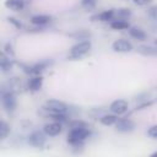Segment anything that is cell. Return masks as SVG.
<instances>
[{
    "mask_svg": "<svg viewBox=\"0 0 157 157\" xmlns=\"http://www.w3.org/2000/svg\"><path fill=\"white\" fill-rule=\"evenodd\" d=\"M10 132V126L5 123V121H1L0 123V139L4 140Z\"/></svg>",
    "mask_w": 157,
    "mask_h": 157,
    "instance_id": "cell-20",
    "label": "cell"
},
{
    "mask_svg": "<svg viewBox=\"0 0 157 157\" xmlns=\"http://www.w3.org/2000/svg\"><path fill=\"white\" fill-rule=\"evenodd\" d=\"M155 44H156V47H157V38L155 39Z\"/></svg>",
    "mask_w": 157,
    "mask_h": 157,
    "instance_id": "cell-28",
    "label": "cell"
},
{
    "mask_svg": "<svg viewBox=\"0 0 157 157\" xmlns=\"http://www.w3.org/2000/svg\"><path fill=\"white\" fill-rule=\"evenodd\" d=\"M134 2L136 5H140V6H144V5H147L150 2H152V0H134Z\"/></svg>",
    "mask_w": 157,
    "mask_h": 157,
    "instance_id": "cell-26",
    "label": "cell"
},
{
    "mask_svg": "<svg viewBox=\"0 0 157 157\" xmlns=\"http://www.w3.org/2000/svg\"><path fill=\"white\" fill-rule=\"evenodd\" d=\"M148 16H150L152 20L157 21V5L151 6V7L148 9Z\"/></svg>",
    "mask_w": 157,
    "mask_h": 157,
    "instance_id": "cell-24",
    "label": "cell"
},
{
    "mask_svg": "<svg viewBox=\"0 0 157 157\" xmlns=\"http://www.w3.org/2000/svg\"><path fill=\"white\" fill-rule=\"evenodd\" d=\"M110 27L113 29H126V28H130V25L128 21L125 20H114L110 22Z\"/></svg>",
    "mask_w": 157,
    "mask_h": 157,
    "instance_id": "cell-16",
    "label": "cell"
},
{
    "mask_svg": "<svg viewBox=\"0 0 157 157\" xmlns=\"http://www.w3.org/2000/svg\"><path fill=\"white\" fill-rule=\"evenodd\" d=\"M147 135H148L150 137H152V139H157V124H156V125H152V126L148 128V130H147Z\"/></svg>",
    "mask_w": 157,
    "mask_h": 157,
    "instance_id": "cell-23",
    "label": "cell"
},
{
    "mask_svg": "<svg viewBox=\"0 0 157 157\" xmlns=\"http://www.w3.org/2000/svg\"><path fill=\"white\" fill-rule=\"evenodd\" d=\"M112 48L117 53H129L132 50V44L126 39H117L113 42Z\"/></svg>",
    "mask_w": 157,
    "mask_h": 157,
    "instance_id": "cell-7",
    "label": "cell"
},
{
    "mask_svg": "<svg viewBox=\"0 0 157 157\" xmlns=\"http://www.w3.org/2000/svg\"><path fill=\"white\" fill-rule=\"evenodd\" d=\"M63 128H61V123L59 121H53L49 124H45L43 128V131L48 135V136H56L61 132Z\"/></svg>",
    "mask_w": 157,
    "mask_h": 157,
    "instance_id": "cell-9",
    "label": "cell"
},
{
    "mask_svg": "<svg viewBox=\"0 0 157 157\" xmlns=\"http://www.w3.org/2000/svg\"><path fill=\"white\" fill-rule=\"evenodd\" d=\"M90 50H91V42L90 40H82V42L75 44L74 47H71L70 53H69V58L70 59H80L83 55H86Z\"/></svg>",
    "mask_w": 157,
    "mask_h": 157,
    "instance_id": "cell-2",
    "label": "cell"
},
{
    "mask_svg": "<svg viewBox=\"0 0 157 157\" xmlns=\"http://www.w3.org/2000/svg\"><path fill=\"white\" fill-rule=\"evenodd\" d=\"M90 136L88 128H74L67 134V142L72 146H80Z\"/></svg>",
    "mask_w": 157,
    "mask_h": 157,
    "instance_id": "cell-1",
    "label": "cell"
},
{
    "mask_svg": "<svg viewBox=\"0 0 157 157\" xmlns=\"http://www.w3.org/2000/svg\"><path fill=\"white\" fill-rule=\"evenodd\" d=\"M1 103H2V107L5 108L6 112H13V110L16 109V105H17L16 96H15L11 91L2 92V96H1Z\"/></svg>",
    "mask_w": 157,
    "mask_h": 157,
    "instance_id": "cell-3",
    "label": "cell"
},
{
    "mask_svg": "<svg viewBox=\"0 0 157 157\" xmlns=\"http://www.w3.org/2000/svg\"><path fill=\"white\" fill-rule=\"evenodd\" d=\"M137 52H140L144 55H157V48L150 45H140L137 48Z\"/></svg>",
    "mask_w": 157,
    "mask_h": 157,
    "instance_id": "cell-17",
    "label": "cell"
},
{
    "mask_svg": "<svg viewBox=\"0 0 157 157\" xmlns=\"http://www.w3.org/2000/svg\"><path fill=\"white\" fill-rule=\"evenodd\" d=\"M109 109L113 114H117V115L124 114L128 110V102L124 99H115L114 102L110 103Z\"/></svg>",
    "mask_w": 157,
    "mask_h": 157,
    "instance_id": "cell-8",
    "label": "cell"
},
{
    "mask_svg": "<svg viewBox=\"0 0 157 157\" xmlns=\"http://www.w3.org/2000/svg\"><path fill=\"white\" fill-rule=\"evenodd\" d=\"M5 6L10 10L13 11H20L25 7V2L23 0H6L5 1Z\"/></svg>",
    "mask_w": 157,
    "mask_h": 157,
    "instance_id": "cell-13",
    "label": "cell"
},
{
    "mask_svg": "<svg viewBox=\"0 0 157 157\" xmlns=\"http://www.w3.org/2000/svg\"><path fill=\"white\" fill-rule=\"evenodd\" d=\"M117 120H118V118H117V114H104V115H102V117L99 118V121H101V124H103V125H107V126L115 124V123H117Z\"/></svg>",
    "mask_w": 157,
    "mask_h": 157,
    "instance_id": "cell-15",
    "label": "cell"
},
{
    "mask_svg": "<svg viewBox=\"0 0 157 157\" xmlns=\"http://www.w3.org/2000/svg\"><path fill=\"white\" fill-rule=\"evenodd\" d=\"M114 16H115V11H114V10H105V11H102V12L97 13V15L93 16L92 18H93V20H97V21L105 22V21H110V20H113Z\"/></svg>",
    "mask_w": 157,
    "mask_h": 157,
    "instance_id": "cell-10",
    "label": "cell"
},
{
    "mask_svg": "<svg viewBox=\"0 0 157 157\" xmlns=\"http://www.w3.org/2000/svg\"><path fill=\"white\" fill-rule=\"evenodd\" d=\"M115 16L119 20H125L131 16V11H130V9H118L115 11Z\"/></svg>",
    "mask_w": 157,
    "mask_h": 157,
    "instance_id": "cell-18",
    "label": "cell"
},
{
    "mask_svg": "<svg viewBox=\"0 0 157 157\" xmlns=\"http://www.w3.org/2000/svg\"><path fill=\"white\" fill-rule=\"evenodd\" d=\"M45 132L44 131H33L32 134H29L28 136V144L34 146V147H42L45 144Z\"/></svg>",
    "mask_w": 157,
    "mask_h": 157,
    "instance_id": "cell-5",
    "label": "cell"
},
{
    "mask_svg": "<svg viewBox=\"0 0 157 157\" xmlns=\"http://www.w3.org/2000/svg\"><path fill=\"white\" fill-rule=\"evenodd\" d=\"M45 109L49 110V113H65L67 110V105L58 99H49L45 102Z\"/></svg>",
    "mask_w": 157,
    "mask_h": 157,
    "instance_id": "cell-4",
    "label": "cell"
},
{
    "mask_svg": "<svg viewBox=\"0 0 157 157\" xmlns=\"http://www.w3.org/2000/svg\"><path fill=\"white\" fill-rule=\"evenodd\" d=\"M42 85H43V77H42L40 75H34V76L28 81V88H29L31 91H33V92L40 90Z\"/></svg>",
    "mask_w": 157,
    "mask_h": 157,
    "instance_id": "cell-11",
    "label": "cell"
},
{
    "mask_svg": "<svg viewBox=\"0 0 157 157\" xmlns=\"http://www.w3.org/2000/svg\"><path fill=\"white\" fill-rule=\"evenodd\" d=\"M52 20L50 16H47V15H36L31 18V22L33 25H37V26H44L47 23H49Z\"/></svg>",
    "mask_w": 157,
    "mask_h": 157,
    "instance_id": "cell-14",
    "label": "cell"
},
{
    "mask_svg": "<svg viewBox=\"0 0 157 157\" xmlns=\"http://www.w3.org/2000/svg\"><path fill=\"white\" fill-rule=\"evenodd\" d=\"M129 34L132 38L137 39V40H145L146 37H147L146 36V32L142 28H140V27H130L129 28Z\"/></svg>",
    "mask_w": 157,
    "mask_h": 157,
    "instance_id": "cell-12",
    "label": "cell"
},
{
    "mask_svg": "<svg viewBox=\"0 0 157 157\" xmlns=\"http://www.w3.org/2000/svg\"><path fill=\"white\" fill-rule=\"evenodd\" d=\"M70 128L74 129V128H88V126H87L86 123H83V121H81V120H75V121H72V123L70 124Z\"/></svg>",
    "mask_w": 157,
    "mask_h": 157,
    "instance_id": "cell-25",
    "label": "cell"
},
{
    "mask_svg": "<svg viewBox=\"0 0 157 157\" xmlns=\"http://www.w3.org/2000/svg\"><path fill=\"white\" fill-rule=\"evenodd\" d=\"M82 6L86 10H93L96 7V0H82Z\"/></svg>",
    "mask_w": 157,
    "mask_h": 157,
    "instance_id": "cell-22",
    "label": "cell"
},
{
    "mask_svg": "<svg viewBox=\"0 0 157 157\" xmlns=\"http://www.w3.org/2000/svg\"><path fill=\"white\" fill-rule=\"evenodd\" d=\"M9 20H10V22H12L13 25H16V27H17V28H20V27H21V23H18V22H16V21H15V18H12V17H10Z\"/></svg>",
    "mask_w": 157,
    "mask_h": 157,
    "instance_id": "cell-27",
    "label": "cell"
},
{
    "mask_svg": "<svg viewBox=\"0 0 157 157\" xmlns=\"http://www.w3.org/2000/svg\"><path fill=\"white\" fill-rule=\"evenodd\" d=\"M50 118L54 121H59V123L66 121V117L64 115V113H50Z\"/></svg>",
    "mask_w": 157,
    "mask_h": 157,
    "instance_id": "cell-21",
    "label": "cell"
},
{
    "mask_svg": "<svg viewBox=\"0 0 157 157\" xmlns=\"http://www.w3.org/2000/svg\"><path fill=\"white\" fill-rule=\"evenodd\" d=\"M11 66H12V64H11V61H10V58L7 59V58H6V54L2 53V55H1V69H2V71H4V72L9 71V70L11 69Z\"/></svg>",
    "mask_w": 157,
    "mask_h": 157,
    "instance_id": "cell-19",
    "label": "cell"
},
{
    "mask_svg": "<svg viewBox=\"0 0 157 157\" xmlns=\"http://www.w3.org/2000/svg\"><path fill=\"white\" fill-rule=\"evenodd\" d=\"M115 129L119 132H131L135 129V123L128 118L118 119L115 123Z\"/></svg>",
    "mask_w": 157,
    "mask_h": 157,
    "instance_id": "cell-6",
    "label": "cell"
}]
</instances>
